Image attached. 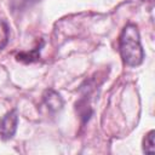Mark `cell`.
<instances>
[{"instance_id":"cell-5","label":"cell","mask_w":155,"mask_h":155,"mask_svg":"<svg viewBox=\"0 0 155 155\" xmlns=\"http://www.w3.org/2000/svg\"><path fill=\"white\" fill-rule=\"evenodd\" d=\"M154 130L149 131L143 139V151L147 154L154 153Z\"/></svg>"},{"instance_id":"cell-3","label":"cell","mask_w":155,"mask_h":155,"mask_svg":"<svg viewBox=\"0 0 155 155\" xmlns=\"http://www.w3.org/2000/svg\"><path fill=\"white\" fill-rule=\"evenodd\" d=\"M44 102L46 104V107L48 108L50 111L56 113L59 111L63 107V99L62 97L53 90H47L44 93Z\"/></svg>"},{"instance_id":"cell-2","label":"cell","mask_w":155,"mask_h":155,"mask_svg":"<svg viewBox=\"0 0 155 155\" xmlns=\"http://www.w3.org/2000/svg\"><path fill=\"white\" fill-rule=\"evenodd\" d=\"M18 125V114L17 110L13 109L8 113H6L0 119V137L2 139H10L16 133Z\"/></svg>"},{"instance_id":"cell-4","label":"cell","mask_w":155,"mask_h":155,"mask_svg":"<svg viewBox=\"0 0 155 155\" xmlns=\"http://www.w3.org/2000/svg\"><path fill=\"white\" fill-rule=\"evenodd\" d=\"M39 53H40V47H36L35 50L30 51V52H22L17 54V59L21 62H25V63H30V62H35L39 58Z\"/></svg>"},{"instance_id":"cell-1","label":"cell","mask_w":155,"mask_h":155,"mask_svg":"<svg viewBox=\"0 0 155 155\" xmlns=\"http://www.w3.org/2000/svg\"><path fill=\"white\" fill-rule=\"evenodd\" d=\"M119 51L125 64L138 67L144 59V51L140 44L139 31L136 24L127 23L119 36Z\"/></svg>"},{"instance_id":"cell-6","label":"cell","mask_w":155,"mask_h":155,"mask_svg":"<svg viewBox=\"0 0 155 155\" xmlns=\"http://www.w3.org/2000/svg\"><path fill=\"white\" fill-rule=\"evenodd\" d=\"M8 42V27L5 22L0 21V50H2Z\"/></svg>"}]
</instances>
